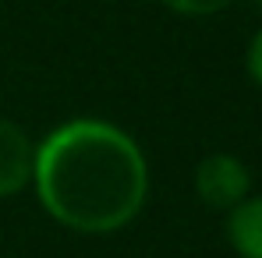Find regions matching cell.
I'll use <instances>...</instances> for the list:
<instances>
[{"label": "cell", "instance_id": "6da1fadb", "mask_svg": "<svg viewBox=\"0 0 262 258\" xmlns=\"http://www.w3.org/2000/svg\"><path fill=\"white\" fill-rule=\"evenodd\" d=\"M36 191L60 226L114 233L142 213L149 167L128 134L103 121H71L36 149Z\"/></svg>", "mask_w": 262, "mask_h": 258}, {"label": "cell", "instance_id": "7a4b0ae2", "mask_svg": "<svg viewBox=\"0 0 262 258\" xmlns=\"http://www.w3.org/2000/svg\"><path fill=\"white\" fill-rule=\"evenodd\" d=\"M248 187H252V177L245 170V163L227 152L206 156L195 170V191L209 209H227V213L237 209L248 198Z\"/></svg>", "mask_w": 262, "mask_h": 258}, {"label": "cell", "instance_id": "3957f363", "mask_svg": "<svg viewBox=\"0 0 262 258\" xmlns=\"http://www.w3.org/2000/svg\"><path fill=\"white\" fill-rule=\"evenodd\" d=\"M36 177V145L14 121H0V198L25 191Z\"/></svg>", "mask_w": 262, "mask_h": 258}, {"label": "cell", "instance_id": "277c9868", "mask_svg": "<svg viewBox=\"0 0 262 258\" xmlns=\"http://www.w3.org/2000/svg\"><path fill=\"white\" fill-rule=\"evenodd\" d=\"M227 237L241 258H262V195L245 198L237 209H230Z\"/></svg>", "mask_w": 262, "mask_h": 258}, {"label": "cell", "instance_id": "5b68a950", "mask_svg": "<svg viewBox=\"0 0 262 258\" xmlns=\"http://www.w3.org/2000/svg\"><path fill=\"white\" fill-rule=\"evenodd\" d=\"M163 4L181 11V14H216V11H223L234 0H163Z\"/></svg>", "mask_w": 262, "mask_h": 258}, {"label": "cell", "instance_id": "8992f818", "mask_svg": "<svg viewBox=\"0 0 262 258\" xmlns=\"http://www.w3.org/2000/svg\"><path fill=\"white\" fill-rule=\"evenodd\" d=\"M248 75L255 78V85L262 88V29L255 32V39L248 46Z\"/></svg>", "mask_w": 262, "mask_h": 258}, {"label": "cell", "instance_id": "52a82bcc", "mask_svg": "<svg viewBox=\"0 0 262 258\" xmlns=\"http://www.w3.org/2000/svg\"><path fill=\"white\" fill-rule=\"evenodd\" d=\"M255 4H259V7H262V0H255Z\"/></svg>", "mask_w": 262, "mask_h": 258}]
</instances>
